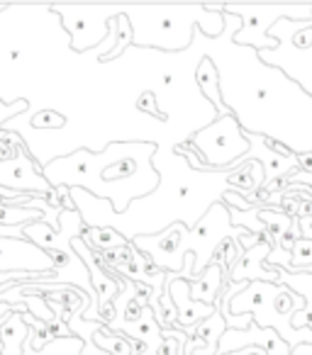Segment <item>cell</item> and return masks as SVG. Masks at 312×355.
<instances>
[{
    "mask_svg": "<svg viewBox=\"0 0 312 355\" xmlns=\"http://www.w3.org/2000/svg\"><path fill=\"white\" fill-rule=\"evenodd\" d=\"M222 15L224 32L210 59L217 66L220 93L229 112L247 134L283 144L295 156L312 153V98L281 69L263 64L256 49L234 44L242 20L224 10Z\"/></svg>",
    "mask_w": 312,
    "mask_h": 355,
    "instance_id": "1",
    "label": "cell"
},
{
    "mask_svg": "<svg viewBox=\"0 0 312 355\" xmlns=\"http://www.w3.org/2000/svg\"><path fill=\"white\" fill-rule=\"evenodd\" d=\"M154 141H110L103 151L79 148L71 156L51 158L42 175L51 188H81L100 200H110L117 214H124L134 198L151 195L159 185V173L151 158Z\"/></svg>",
    "mask_w": 312,
    "mask_h": 355,
    "instance_id": "2",
    "label": "cell"
},
{
    "mask_svg": "<svg viewBox=\"0 0 312 355\" xmlns=\"http://www.w3.org/2000/svg\"><path fill=\"white\" fill-rule=\"evenodd\" d=\"M247 229L232 227L229 207L224 202H217L208 209L203 219L195 224V229H188L186 224H171L166 232L151 234V236H137L132 246L142 251L147 258H151L154 266H159L166 272H176L181 277L183 261L188 253L195 256V277L203 275L205 268L213 263L217 246L229 236H242Z\"/></svg>",
    "mask_w": 312,
    "mask_h": 355,
    "instance_id": "3",
    "label": "cell"
},
{
    "mask_svg": "<svg viewBox=\"0 0 312 355\" xmlns=\"http://www.w3.org/2000/svg\"><path fill=\"white\" fill-rule=\"evenodd\" d=\"M134 30V46L156 51H186L193 46L195 32L217 40L224 32L220 6L210 8H122Z\"/></svg>",
    "mask_w": 312,
    "mask_h": 355,
    "instance_id": "4",
    "label": "cell"
},
{
    "mask_svg": "<svg viewBox=\"0 0 312 355\" xmlns=\"http://www.w3.org/2000/svg\"><path fill=\"white\" fill-rule=\"evenodd\" d=\"M190 148L200 153L205 173L208 171H229L242 163H247L249 141L244 137V129L232 112L208 122L188 137Z\"/></svg>",
    "mask_w": 312,
    "mask_h": 355,
    "instance_id": "5",
    "label": "cell"
},
{
    "mask_svg": "<svg viewBox=\"0 0 312 355\" xmlns=\"http://www.w3.org/2000/svg\"><path fill=\"white\" fill-rule=\"evenodd\" d=\"M222 10L242 20V30L234 35V44L256 51L278 49V42L268 35L278 20H312V6H222Z\"/></svg>",
    "mask_w": 312,
    "mask_h": 355,
    "instance_id": "6",
    "label": "cell"
},
{
    "mask_svg": "<svg viewBox=\"0 0 312 355\" xmlns=\"http://www.w3.org/2000/svg\"><path fill=\"white\" fill-rule=\"evenodd\" d=\"M61 20V27L69 32V46L79 54L95 49L100 42L108 40V20L117 15L120 8H51Z\"/></svg>",
    "mask_w": 312,
    "mask_h": 355,
    "instance_id": "7",
    "label": "cell"
},
{
    "mask_svg": "<svg viewBox=\"0 0 312 355\" xmlns=\"http://www.w3.org/2000/svg\"><path fill=\"white\" fill-rule=\"evenodd\" d=\"M0 188L15 190V193H40L42 198L54 190L42 175V166L32 158V153H27L22 139L15 144L13 158L8 161L0 158Z\"/></svg>",
    "mask_w": 312,
    "mask_h": 355,
    "instance_id": "8",
    "label": "cell"
},
{
    "mask_svg": "<svg viewBox=\"0 0 312 355\" xmlns=\"http://www.w3.org/2000/svg\"><path fill=\"white\" fill-rule=\"evenodd\" d=\"M56 270V261L27 239H0V272L44 275Z\"/></svg>",
    "mask_w": 312,
    "mask_h": 355,
    "instance_id": "9",
    "label": "cell"
},
{
    "mask_svg": "<svg viewBox=\"0 0 312 355\" xmlns=\"http://www.w3.org/2000/svg\"><path fill=\"white\" fill-rule=\"evenodd\" d=\"M278 49L258 51L263 64L281 69L288 78H293L307 95L312 98V46L307 51H300L290 44L288 37H278Z\"/></svg>",
    "mask_w": 312,
    "mask_h": 355,
    "instance_id": "10",
    "label": "cell"
},
{
    "mask_svg": "<svg viewBox=\"0 0 312 355\" xmlns=\"http://www.w3.org/2000/svg\"><path fill=\"white\" fill-rule=\"evenodd\" d=\"M249 141V153L247 161H258L263 168V185L276 183V180H283V178L293 175V173L300 171V161H297L295 153H281L273 148V144L268 141L261 134H247Z\"/></svg>",
    "mask_w": 312,
    "mask_h": 355,
    "instance_id": "11",
    "label": "cell"
},
{
    "mask_svg": "<svg viewBox=\"0 0 312 355\" xmlns=\"http://www.w3.org/2000/svg\"><path fill=\"white\" fill-rule=\"evenodd\" d=\"M244 348H263L268 355H290L293 348L276 334L273 329H261V326L252 324L247 331H232L227 329L220 338L217 355L237 353Z\"/></svg>",
    "mask_w": 312,
    "mask_h": 355,
    "instance_id": "12",
    "label": "cell"
},
{
    "mask_svg": "<svg viewBox=\"0 0 312 355\" xmlns=\"http://www.w3.org/2000/svg\"><path fill=\"white\" fill-rule=\"evenodd\" d=\"M164 290L169 292L171 300H174V304H176V314H179V331L195 329V326L203 324L205 319H210V316L217 311L220 302L215 306L203 304V302H195L193 297H190V282L183 280V277H179L176 272H169Z\"/></svg>",
    "mask_w": 312,
    "mask_h": 355,
    "instance_id": "13",
    "label": "cell"
},
{
    "mask_svg": "<svg viewBox=\"0 0 312 355\" xmlns=\"http://www.w3.org/2000/svg\"><path fill=\"white\" fill-rule=\"evenodd\" d=\"M271 253V243L261 241L258 246L244 251L237 266L229 270V282H278L281 268H266V258Z\"/></svg>",
    "mask_w": 312,
    "mask_h": 355,
    "instance_id": "14",
    "label": "cell"
},
{
    "mask_svg": "<svg viewBox=\"0 0 312 355\" xmlns=\"http://www.w3.org/2000/svg\"><path fill=\"white\" fill-rule=\"evenodd\" d=\"M195 85H198L200 95L208 100L210 107H215L217 117H224L229 114V107L224 105L222 93H220V73H217V66L213 64L210 56H203L195 66Z\"/></svg>",
    "mask_w": 312,
    "mask_h": 355,
    "instance_id": "15",
    "label": "cell"
},
{
    "mask_svg": "<svg viewBox=\"0 0 312 355\" xmlns=\"http://www.w3.org/2000/svg\"><path fill=\"white\" fill-rule=\"evenodd\" d=\"M278 285L290 287L295 295L305 300V309L293 316V329H310L312 331V272H278Z\"/></svg>",
    "mask_w": 312,
    "mask_h": 355,
    "instance_id": "16",
    "label": "cell"
},
{
    "mask_svg": "<svg viewBox=\"0 0 312 355\" xmlns=\"http://www.w3.org/2000/svg\"><path fill=\"white\" fill-rule=\"evenodd\" d=\"M224 282H227L224 268L217 266V263H210V266L203 270V275H200L198 280L190 282V297H193L195 302H203V304L215 306L224 290Z\"/></svg>",
    "mask_w": 312,
    "mask_h": 355,
    "instance_id": "17",
    "label": "cell"
},
{
    "mask_svg": "<svg viewBox=\"0 0 312 355\" xmlns=\"http://www.w3.org/2000/svg\"><path fill=\"white\" fill-rule=\"evenodd\" d=\"M30 336V326L25 324L20 311L0 324V340H3V355H22L25 340Z\"/></svg>",
    "mask_w": 312,
    "mask_h": 355,
    "instance_id": "18",
    "label": "cell"
},
{
    "mask_svg": "<svg viewBox=\"0 0 312 355\" xmlns=\"http://www.w3.org/2000/svg\"><path fill=\"white\" fill-rule=\"evenodd\" d=\"M27 107H30V103H27L25 98L17 100V103L13 105H6L3 100H0V158L3 161H8V158H13V153H15V144L20 141V137L13 132H6V122L8 117H20L22 112H27Z\"/></svg>",
    "mask_w": 312,
    "mask_h": 355,
    "instance_id": "19",
    "label": "cell"
},
{
    "mask_svg": "<svg viewBox=\"0 0 312 355\" xmlns=\"http://www.w3.org/2000/svg\"><path fill=\"white\" fill-rule=\"evenodd\" d=\"M93 343L98 345L100 350L110 355H139L142 353V345L137 340H132L124 334H115V331H108L105 326H100L93 336Z\"/></svg>",
    "mask_w": 312,
    "mask_h": 355,
    "instance_id": "20",
    "label": "cell"
},
{
    "mask_svg": "<svg viewBox=\"0 0 312 355\" xmlns=\"http://www.w3.org/2000/svg\"><path fill=\"white\" fill-rule=\"evenodd\" d=\"M83 243L95 253H105V251H117V248L129 246L132 241L122 236L117 229H93V227H85L83 232Z\"/></svg>",
    "mask_w": 312,
    "mask_h": 355,
    "instance_id": "21",
    "label": "cell"
},
{
    "mask_svg": "<svg viewBox=\"0 0 312 355\" xmlns=\"http://www.w3.org/2000/svg\"><path fill=\"white\" fill-rule=\"evenodd\" d=\"M242 256H244V251H242V246H239V239H237V236H229V239H224V241L217 246L213 263L222 266V268H224V272L229 275V270H232V268L237 266L239 258H242Z\"/></svg>",
    "mask_w": 312,
    "mask_h": 355,
    "instance_id": "22",
    "label": "cell"
},
{
    "mask_svg": "<svg viewBox=\"0 0 312 355\" xmlns=\"http://www.w3.org/2000/svg\"><path fill=\"white\" fill-rule=\"evenodd\" d=\"M22 304L27 306V311H30L35 319L44 321V324H49V321L56 319V314L51 311L49 302H47L42 295H22Z\"/></svg>",
    "mask_w": 312,
    "mask_h": 355,
    "instance_id": "23",
    "label": "cell"
},
{
    "mask_svg": "<svg viewBox=\"0 0 312 355\" xmlns=\"http://www.w3.org/2000/svg\"><path fill=\"white\" fill-rule=\"evenodd\" d=\"M27 122H30V127H35V129H59L66 124V119H64V114L54 112V110H47V112H42V114L27 117Z\"/></svg>",
    "mask_w": 312,
    "mask_h": 355,
    "instance_id": "24",
    "label": "cell"
},
{
    "mask_svg": "<svg viewBox=\"0 0 312 355\" xmlns=\"http://www.w3.org/2000/svg\"><path fill=\"white\" fill-rule=\"evenodd\" d=\"M263 239L261 236H254V234H242V236H239V246H242V251H249V248H254V246H258V243H261Z\"/></svg>",
    "mask_w": 312,
    "mask_h": 355,
    "instance_id": "25",
    "label": "cell"
},
{
    "mask_svg": "<svg viewBox=\"0 0 312 355\" xmlns=\"http://www.w3.org/2000/svg\"><path fill=\"white\" fill-rule=\"evenodd\" d=\"M290 355H312V343H300V345H295Z\"/></svg>",
    "mask_w": 312,
    "mask_h": 355,
    "instance_id": "26",
    "label": "cell"
},
{
    "mask_svg": "<svg viewBox=\"0 0 312 355\" xmlns=\"http://www.w3.org/2000/svg\"><path fill=\"white\" fill-rule=\"evenodd\" d=\"M227 355H268L263 348H244V350H237V353H227Z\"/></svg>",
    "mask_w": 312,
    "mask_h": 355,
    "instance_id": "27",
    "label": "cell"
}]
</instances>
